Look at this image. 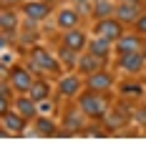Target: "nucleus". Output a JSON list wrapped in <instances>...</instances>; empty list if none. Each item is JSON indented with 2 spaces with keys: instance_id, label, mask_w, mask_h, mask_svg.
Instances as JSON below:
<instances>
[{
  "instance_id": "obj_1",
  "label": "nucleus",
  "mask_w": 146,
  "mask_h": 151,
  "mask_svg": "<svg viewBox=\"0 0 146 151\" xmlns=\"http://www.w3.org/2000/svg\"><path fill=\"white\" fill-rule=\"evenodd\" d=\"M81 111L88 113V116H93V119H101V116H106L108 103L103 101V98H98V96H93V93H88V96L81 98Z\"/></svg>"
},
{
  "instance_id": "obj_2",
  "label": "nucleus",
  "mask_w": 146,
  "mask_h": 151,
  "mask_svg": "<svg viewBox=\"0 0 146 151\" xmlns=\"http://www.w3.org/2000/svg\"><path fill=\"white\" fill-rule=\"evenodd\" d=\"M98 33H101V38H108V40H119V38H121V20L103 18V20L98 23Z\"/></svg>"
},
{
  "instance_id": "obj_3",
  "label": "nucleus",
  "mask_w": 146,
  "mask_h": 151,
  "mask_svg": "<svg viewBox=\"0 0 146 151\" xmlns=\"http://www.w3.org/2000/svg\"><path fill=\"white\" fill-rule=\"evenodd\" d=\"M119 20L121 23H134V20H139V5L136 3H124V5H119Z\"/></svg>"
},
{
  "instance_id": "obj_4",
  "label": "nucleus",
  "mask_w": 146,
  "mask_h": 151,
  "mask_svg": "<svg viewBox=\"0 0 146 151\" xmlns=\"http://www.w3.org/2000/svg\"><path fill=\"white\" fill-rule=\"evenodd\" d=\"M108 86H111V76L108 73H91V78H88L91 91H108Z\"/></svg>"
},
{
  "instance_id": "obj_5",
  "label": "nucleus",
  "mask_w": 146,
  "mask_h": 151,
  "mask_svg": "<svg viewBox=\"0 0 146 151\" xmlns=\"http://www.w3.org/2000/svg\"><path fill=\"white\" fill-rule=\"evenodd\" d=\"M13 86H15L18 91H30L33 81H30V76H28V70H23V68L13 70Z\"/></svg>"
},
{
  "instance_id": "obj_6",
  "label": "nucleus",
  "mask_w": 146,
  "mask_h": 151,
  "mask_svg": "<svg viewBox=\"0 0 146 151\" xmlns=\"http://www.w3.org/2000/svg\"><path fill=\"white\" fill-rule=\"evenodd\" d=\"M33 58H35V60H33V63H35V65H38V68H43V70H58V65H55V60L53 58H50V55L48 53H45V50H35V55H33Z\"/></svg>"
},
{
  "instance_id": "obj_7",
  "label": "nucleus",
  "mask_w": 146,
  "mask_h": 151,
  "mask_svg": "<svg viewBox=\"0 0 146 151\" xmlns=\"http://www.w3.org/2000/svg\"><path fill=\"white\" fill-rule=\"evenodd\" d=\"M139 38H134V35H129V38H124L121 35L119 38V53L121 55H129V53H136V50H139Z\"/></svg>"
},
{
  "instance_id": "obj_8",
  "label": "nucleus",
  "mask_w": 146,
  "mask_h": 151,
  "mask_svg": "<svg viewBox=\"0 0 146 151\" xmlns=\"http://www.w3.org/2000/svg\"><path fill=\"white\" fill-rule=\"evenodd\" d=\"M141 63H144V55H139V53H129V55H121V68L124 70H139L141 68Z\"/></svg>"
},
{
  "instance_id": "obj_9",
  "label": "nucleus",
  "mask_w": 146,
  "mask_h": 151,
  "mask_svg": "<svg viewBox=\"0 0 146 151\" xmlns=\"http://www.w3.org/2000/svg\"><path fill=\"white\" fill-rule=\"evenodd\" d=\"M98 65H101V58H98V55H83L81 60H78V68L83 70V73H96L98 70Z\"/></svg>"
},
{
  "instance_id": "obj_10",
  "label": "nucleus",
  "mask_w": 146,
  "mask_h": 151,
  "mask_svg": "<svg viewBox=\"0 0 146 151\" xmlns=\"http://www.w3.org/2000/svg\"><path fill=\"white\" fill-rule=\"evenodd\" d=\"M25 13L33 18V20H38V18H45L50 13V5H43V3H28L25 5Z\"/></svg>"
},
{
  "instance_id": "obj_11",
  "label": "nucleus",
  "mask_w": 146,
  "mask_h": 151,
  "mask_svg": "<svg viewBox=\"0 0 146 151\" xmlns=\"http://www.w3.org/2000/svg\"><path fill=\"white\" fill-rule=\"evenodd\" d=\"M65 45H68V48H73V50H81L83 45H86V35H83V33H78V30H70L68 35H65Z\"/></svg>"
},
{
  "instance_id": "obj_12",
  "label": "nucleus",
  "mask_w": 146,
  "mask_h": 151,
  "mask_svg": "<svg viewBox=\"0 0 146 151\" xmlns=\"http://www.w3.org/2000/svg\"><path fill=\"white\" fill-rule=\"evenodd\" d=\"M3 124H5L10 131L20 134V131H23V116H20V113H18V116H15V113H3Z\"/></svg>"
},
{
  "instance_id": "obj_13",
  "label": "nucleus",
  "mask_w": 146,
  "mask_h": 151,
  "mask_svg": "<svg viewBox=\"0 0 146 151\" xmlns=\"http://www.w3.org/2000/svg\"><path fill=\"white\" fill-rule=\"evenodd\" d=\"M108 48H111V40H108V38H98V40H93V43H91V53L98 55V58H106Z\"/></svg>"
},
{
  "instance_id": "obj_14",
  "label": "nucleus",
  "mask_w": 146,
  "mask_h": 151,
  "mask_svg": "<svg viewBox=\"0 0 146 151\" xmlns=\"http://www.w3.org/2000/svg\"><path fill=\"white\" fill-rule=\"evenodd\" d=\"M18 113H20L23 119H33V116H35L33 98H20V101H18Z\"/></svg>"
},
{
  "instance_id": "obj_15",
  "label": "nucleus",
  "mask_w": 146,
  "mask_h": 151,
  "mask_svg": "<svg viewBox=\"0 0 146 151\" xmlns=\"http://www.w3.org/2000/svg\"><path fill=\"white\" fill-rule=\"evenodd\" d=\"M76 23H78V15L73 10H63L58 15V25H63V28H73Z\"/></svg>"
},
{
  "instance_id": "obj_16",
  "label": "nucleus",
  "mask_w": 146,
  "mask_h": 151,
  "mask_svg": "<svg viewBox=\"0 0 146 151\" xmlns=\"http://www.w3.org/2000/svg\"><path fill=\"white\" fill-rule=\"evenodd\" d=\"M78 91V78H63L60 81V93L63 96H73Z\"/></svg>"
},
{
  "instance_id": "obj_17",
  "label": "nucleus",
  "mask_w": 146,
  "mask_h": 151,
  "mask_svg": "<svg viewBox=\"0 0 146 151\" xmlns=\"http://www.w3.org/2000/svg\"><path fill=\"white\" fill-rule=\"evenodd\" d=\"M45 96H48V86L45 83H33L30 86V98L33 101H43Z\"/></svg>"
},
{
  "instance_id": "obj_18",
  "label": "nucleus",
  "mask_w": 146,
  "mask_h": 151,
  "mask_svg": "<svg viewBox=\"0 0 146 151\" xmlns=\"http://www.w3.org/2000/svg\"><path fill=\"white\" fill-rule=\"evenodd\" d=\"M38 134H40V136H53V134H55V129H53V121H48V119H40V121H38Z\"/></svg>"
},
{
  "instance_id": "obj_19",
  "label": "nucleus",
  "mask_w": 146,
  "mask_h": 151,
  "mask_svg": "<svg viewBox=\"0 0 146 151\" xmlns=\"http://www.w3.org/2000/svg\"><path fill=\"white\" fill-rule=\"evenodd\" d=\"M0 23H3V28H5V30H13V28H15V15H13V13H8V10H3Z\"/></svg>"
},
{
  "instance_id": "obj_20",
  "label": "nucleus",
  "mask_w": 146,
  "mask_h": 151,
  "mask_svg": "<svg viewBox=\"0 0 146 151\" xmlns=\"http://www.w3.org/2000/svg\"><path fill=\"white\" fill-rule=\"evenodd\" d=\"M111 13H114V5H108V3H98L96 5V15L98 18H108Z\"/></svg>"
},
{
  "instance_id": "obj_21",
  "label": "nucleus",
  "mask_w": 146,
  "mask_h": 151,
  "mask_svg": "<svg viewBox=\"0 0 146 151\" xmlns=\"http://www.w3.org/2000/svg\"><path fill=\"white\" fill-rule=\"evenodd\" d=\"M60 60H63L65 65H73V63H76V55H73V48H63V50H60Z\"/></svg>"
},
{
  "instance_id": "obj_22",
  "label": "nucleus",
  "mask_w": 146,
  "mask_h": 151,
  "mask_svg": "<svg viewBox=\"0 0 146 151\" xmlns=\"http://www.w3.org/2000/svg\"><path fill=\"white\" fill-rule=\"evenodd\" d=\"M124 93L129 96V93H141V86L139 83H131V86H124Z\"/></svg>"
},
{
  "instance_id": "obj_23",
  "label": "nucleus",
  "mask_w": 146,
  "mask_h": 151,
  "mask_svg": "<svg viewBox=\"0 0 146 151\" xmlns=\"http://www.w3.org/2000/svg\"><path fill=\"white\" fill-rule=\"evenodd\" d=\"M65 124H70V129H78V126H81V121H78L76 116H70V119H65Z\"/></svg>"
},
{
  "instance_id": "obj_24",
  "label": "nucleus",
  "mask_w": 146,
  "mask_h": 151,
  "mask_svg": "<svg viewBox=\"0 0 146 151\" xmlns=\"http://www.w3.org/2000/svg\"><path fill=\"white\" fill-rule=\"evenodd\" d=\"M136 23H139V25H136V28H139V33H146V15H144V18H139Z\"/></svg>"
},
{
  "instance_id": "obj_25",
  "label": "nucleus",
  "mask_w": 146,
  "mask_h": 151,
  "mask_svg": "<svg viewBox=\"0 0 146 151\" xmlns=\"http://www.w3.org/2000/svg\"><path fill=\"white\" fill-rule=\"evenodd\" d=\"M50 108H53V103H50V101H43V103H40V111H50Z\"/></svg>"
},
{
  "instance_id": "obj_26",
  "label": "nucleus",
  "mask_w": 146,
  "mask_h": 151,
  "mask_svg": "<svg viewBox=\"0 0 146 151\" xmlns=\"http://www.w3.org/2000/svg\"><path fill=\"white\" fill-rule=\"evenodd\" d=\"M139 121H141V124H146V108H144V111H139Z\"/></svg>"
},
{
  "instance_id": "obj_27",
  "label": "nucleus",
  "mask_w": 146,
  "mask_h": 151,
  "mask_svg": "<svg viewBox=\"0 0 146 151\" xmlns=\"http://www.w3.org/2000/svg\"><path fill=\"white\" fill-rule=\"evenodd\" d=\"M3 3H5V5H13V3H18V0H3Z\"/></svg>"
},
{
  "instance_id": "obj_28",
  "label": "nucleus",
  "mask_w": 146,
  "mask_h": 151,
  "mask_svg": "<svg viewBox=\"0 0 146 151\" xmlns=\"http://www.w3.org/2000/svg\"><path fill=\"white\" fill-rule=\"evenodd\" d=\"M124 3H139V0H124Z\"/></svg>"
},
{
  "instance_id": "obj_29",
  "label": "nucleus",
  "mask_w": 146,
  "mask_h": 151,
  "mask_svg": "<svg viewBox=\"0 0 146 151\" xmlns=\"http://www.w3.org/2000/svg\"><path fill=\"white\" fill-rule=\"evenodd\" d=\"M78 3H86V0H78Z\"/></svg>"
}]
</instances>
